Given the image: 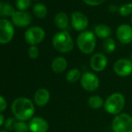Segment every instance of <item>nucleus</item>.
<instances>
[{"mask_svg":"<svg viewBox=\"0 0 132 132\" xmlns=\"http://www.w3.org/2000/svg\"><path fill=\"white\" fill-rule=\"evenodd\" d=\"M11 110L13 116L18 120L26 122L34 117L35 106L30 99L19 97L13 102Z\"/></svg>","mask_w":132,"mask_h":132,"instance_id":"f257e3e1","label":"nucleus"},{"mask_svg":"<svg viewBox=\"0 0 132 132\" xmlns=\"http://www.w3.org/2000/svg\"><path fill=\"white\" fill-rule=\"evenodd\" d=\"M52 44L54 49L60 53H69L74 48L73 39L66 30L55 34L52 39Z\"/></svg>","mask_w":132,"mask_h":132,"instance_id":"f03ea898","label":"nucleus"},{"mask_svg":"<svg viewBox=\"0 0 132 132\" xmlns=\"http://www.w3.org/2000/svg\"><path fill=\"white\" fill-rule=\"evenodd\" d=\"M76 43L82 53L85 54H92L96 48V35L90 30H84L78 36Z\"/></svg>","mask_w":132,"mask_h":132,"instance_id":"7ed1b4c3","label":"nucleus"},{"mask_svg":"<svg viewBox=\"0 0 132 132\" xmlns=\"http://www.w3.org/2000/svg\"><path fill=\"white\" fill-rule=\"evenodd\" d=\"M125 106V97L120 93H114L107 97L104 102L105 110L111 115L120 113Z\"/></svg>","mask_w":132,"mask_h":132,"instance_id":"20e7f679","label":"nucleus"},{"mask_svg":"<svg viewBox=\"0 0 132 132\" xmlns=\"http://www.w3.org/2000/svg\"><path fill=\"white\" fill-rule=\"evenodd\" d=\"M113 132H132V117L126 113L115 116L112 121Z\"/></svg>","mask_w":132,"mask_h":132,"instance_id":"39448f33","label":"nucleus"},{"mask_svg":"<svg viewBox=\"0 0 132 132\" xmlns=\"http://www.w3.org/2000/svg\"><path fill=\"white\" fill-rule=\"evenodd\" d=\"M45 37V31L40 27H31L27 29L24 34L25 40L30 46H36L41 43Z\"/></svg>","mask_w":132,"mask_h":132,"instance_id":"423d86ee","label":"nucleus"},{"mask_svg":"<svg viewBox=\"0 0 132 132\" xmlns=\"http://www.w3.org/2000/svg\"><path fill=\"white\" fill-rule=\"evenodd\" d=\"M13 24L6 19H0V44H6L14 37Z\"/></svg>","mask_w":132,"mask_h":132,"instance_id":"0eeeda50","label":"nucleus"},{"mask_svg":"<svg viewBox=\"0 0 132 132\" xmlns=\"http://www.w3.org/2000/svg\"><path fill=\"white\" fill-rule=\"evenodd\" d=\"M100 79L93 72H86L82 75L80 84L83 89L88 92H94L100 86Z\"/></svg>","mask_w":132,"mask_h":132,"instance_id":"6e6552de","label":"nucleus"},{"mask_svg":"<svg viewBox=\"0 0 132 132\" xmlns=\"http://www.w3.org/2000/svg\"><path fill=\"white\" fill-rule=\"evenodd\" d=\"M113 72L120 77H127L132 74V61L130 59L120 58L113 64Z\"/></svg>","mask_w":132,"mask_h":132,"instance_id":"1a4fd4ad","label":"nucleus"},{"mask_svg":"<svg viewBox=\"0 0 132 132\" xmlns=\"http://www.w3.org/2000/svg\"><path fill=\"white\" fill-rule=\"evenodd\" d=\"M108 60L106 55L103 53L94 54L89 61V64L92 70L96 72H103L107 66Z\"/></svg>","mask_w":132,"mask_h":132,"instance_id":"9d476101","label":"nucleus"},{"mask_svg":"<svg viewBox=\"0 0 132 132\" xmlns=\"http://www.w3.org/2000/svg\"><path fill=\"white\" fill-rule=\"evenodd\" d=\"M71 23L72 27L77 31H84L88 25L89 20L86 15L80 12H74L71 16Z\"/></svg>","mask_w":132,"mask_h":132,"instance_id":"9b49d317","label":"nucleus"},{"mask_svg":"<svg viewBox=\"0 0 132 132\" xmlns=\"http://www.w3.org/2000/svg\"><path fill=\"white\" fill-rule=\"evenodd\" d=\"M12 23L18 27H26L31 23V15L26 11H16L11 17Z\"/></svg>","mask_w":132,"mask_h":132,"instance_id":"f8f14e48","label":"nucleus"},{"mask_svg":"<svg viewBox=\"0 0 132 132\" xmlns=\"http://www.w3.org/2000/svg\"><path fill=\"white\" fill-rule=\"evenodd\" d=\"M118 40L123 44H128L132 42V27L128 24H122L119 26L116 31Z\"/></svg>","mask_w":132,"mask_h":132,"instance_id":"ddd939ff","label":"nucleus"},{"mask_svg":"<svg viewBox=\"0 0 132 132\" xmlns=\"http://www.w3.org/2000/svg\"><path fill=\"white\" fill-rule=\"evenodd\" d=\"M28 126L30 132H47L49 129L47 121L40 117H34L30 120Z\"/></svg>","mask_w":132,"mask_h":132,"instance_id":"4468645a","label":"nucleus"},{"mask_svg":"<svg viewBox=\"0 0 132 132\" xmlns=\"http://www.w3.org/2000/svg\"><path fill=\"white\" fill-rule=\"evenodd\" d=\"M51 99L50 92L45 88H40L38 89L34 96V100L35 104L37 106L43 107L46 106Z\"/></svg>","mask_w":132,"mask_h":132,"instance_id":"2eb2a0df","label":"nucleus"},{"mask_svg":"<svg viewBox=\"0 0 132 132\" xmlns=\"http://www.w3.org/2000/svg\"><path fill=\"white\" fill-rule=\"evenodd\" d=\"M68 67V61L64 57H57L51 62V69L54 72L60 74L64 72Z\"/></svg>","mask_w":132,"mask_h":132,"instance_id":"dca6fc26","label":"nucleus"},{"mask_svg":"<svg viewBox=\"0 0 132 132\" xmlns=\"http://www.w3.org/2000/svg\"><path fill=\"white\" fill-rule=\"evenodd\" d=\"M94 34L96 37L101 39H107L112 34L110 27L106 24H98L94 27Z\"/></svg>","mask_w":132,"mask_h":132,"instance_id":"f3484780","label":"nucleus"},{"mask_svg":"<svg viewBox=\"0 0 132 132\" xmlns=\"http://www.w3.org/2000/svg\"><path fill=\"white\" fill-rule=\"evenodd\" d=\"M69 23V16L66 13H58L57 14H56L54 17V23L58 29L64 30L65 29L68 28Z\"/></svg>","mask_w":132,"mask_h":132,"instance_id":"a211bd4d","label":"nucleus"},{"mask_svg":"<svg viewBox=\"0 0 132 132\" xmlns=\"http://www.w3.org/2000/svg\"><path fill=\"white\" fill-rule=\"evenodd\" d=\"M82 75V74L79 69H72L66 74V80L69 83H75L81 79Z\"/></svg>","mask_w":132,"mask_h":132,"instance_id":"6ab92c4d","label":"nucleus"},{"mask_svg":"<svg viewBox=\"0 0 132 132\" xmlns=\"http://www.w3.org/2000/svg\"><path fill=\"white\" fill-rule=\"evenodd\" d=\"M104 102L105 101H103V98L97 95L91 96L88 99V105L91 109L93 110H98L103 107L104 106Z\"/></svg>","mask_w":132,"mask_h":132,"instance_id":"aec40b11","label":"nucleus"},{"mask_svg":"<svg viewBox=\"0 0 132 132\" xmlns=\"http://www.w3.org/2000/svg\"><path fill=\"white\" fill-rule=\"evenodd\" d=\"M33 13L37 18L43 19L47 14V9L44 4L37 3L33 7Z\"/></svg>","mask_w":132,"mask_h":132,"instance_id":"412c9836","label":"nucleus"},{"mask_svg":"<svg viewBox=\"0 0 132 132\" xmlns=\"http://www.w3.org/2000/svg\"><path fill=\"white\" fill-rule=\"evenodd\" d=\"M15 10L13 7V6L9 3H3L2 10L0 12V16L2 17H10L13 16V15L15 13Z\"/></svg>","mask_w":132,"mask_h":132,"instance_id":"4be33fe9","label":"nucleus"},{"mask_svg":"<svg viewBox=\"0 0 132 132\" xmlns=\"http://www.w3.org/2000/svg\"><path fill=\"white\" fill-rule=\"evenodd\" d=\"M103 48L106 53L110 54L113 52L116 49V42L113 38H107L104 40L103 43Z\"/></svg>","mask_w":132,"mask_h":132,"instance_id":"5701e85b","label":"nucleus"},{"mask_svg":"<svg viewBox=\"0 0 132 132\" xmlns=\"http://www.w3.org/2000/svg\"><path fill=\"white\" fill-rule=\"evenodd\" d=\"M119 13L122 16H128L132 14V3H126L119 8Z\"/></svg>","mask_w":132,"mask_h":132,"instance_id":"b1692460","label":"nucleus"},{"mask_svg":"<svg viewBox=\"0 0 132 132\" xmlns=\"http://www.w3.org/2000/svg\"><path fill=\"white\" fill-rule=\"evenodd\" d=\"M31 4V0H16V8L20 11L27 10Z\"/></svg>","mask_w":132,"mask_h":132,"instance_id":"393cba45","label":"nucleus"},{"mask_svg":"<svg viewBox=\"0 0 132 132\" xmlns=\"http://www.w3.org/2000/svg\"><path fill=\"white\" fill-rule=\"evenodd\" d=\"M29 130H30L29 126L26 122L20 121V120L16 122L15 128H14L15 132H28Z\"/></svg>","mask_w":132,"mask_h":132,"instance_id":"a878e982","label":"nucleus"},{"mask_svg":"<svg viewBox=\"0 0 132 132\" xmlns=\"http://www.w3.org/2000/svg\"><path fill=\"white\" fill-rule=\"evenodd\" d=\"M17 121H18V120L15 117L8 118L5 121V127H6V130H8V131L14 130V128H15V126H16V123Z\"/></svg>","mask_w":132,"mask_h":132,"instance_id":"bb28decb","label":"nucleus"},{"mask_svg":"<svg viewBox=\"0 0 132 132\" xmlns=\"http://www.w3.org/2000/svg\"><path fill=\"white\" fill-rule=\"evenodd\" d=\"M28 55L32 59H36L39 56V49L37 46H30L28 49Z\"/></svg>","mask_w":132,"mask_h":132,"instance_id":"cd10ccee","label":"nucleus"},{"mask_svg":"<svg viewBox=\"0 0 132 132\" xmlns=\"http://www.w3.org/2000/svg\"><path fill=\"white\" fill-rule=\"evenodd\" d=\"M82 1L89 6H96L101 5L106 1V0H82Z\"/></svg>","mask_w":132,"mask_h":132,"instance_id":"c85d7f7f","label":"nucleus"},{"mask_svg":"<svg viewBox=\"0 0 132 132\" xmlns=\"http://www.w3.org/2000/svg\"><path fill=\"white\" fill-rule=\"evenodd\" d=\"M7 101L6 100L3 96L0 95V113L4 111L6 108H7Z\"/></svg>","mask_w":132,"mask_h":132,"instance_id":"c756f323","label":"nucleus"},{"mask_svg":"<svg viewBox=\"0 0 132 132\" xmlns=\"http://www.w3.org/2000/svg\"><path fill=\"white\" fill-rule=\"evenodd\" d=\"M109 10H110V12L114 13V12H116L117 10H118V8H117L115 5H110V6H109Z\"/></svg>","mask_w":132,"mask_h":132,"instance_id":"7c9ffc66","label":"nucleus"},{"mask_svg":"<svg viewBox=\"0 0 132 132\" xmlns=\"http://www.w3.org/2000/svg\"><path fill=\"white\" fill-rule=\"evenodd\" d=\"M5 123V117L4 115L0 113V127L3 126V124Z\"/></svg>","mask_w":132,"mask_h":132,"instance_id":"2f4dec72","label":"nucleus"},{"mask_svg":"<svg viewBox=\"0 0 132 132\" xmlns=\"http://www.w3.org/2000/svg\"><path fill=\"white\" fill-rule=\"evenodd\" d=\"M2 7H3V3L0 2V12H1V10H2Z\"/></svg>","mask_w":132,"mask_h":132,"instance_id":"473e14b6","label":"nucleus"},{"mask_svg":"<svg viewBox=\"0 0 132 132\" xmlns=\"http://www.w3.org/2000/svg\"><path fill=\"white\" fill-rule=\"evenodd\" d=\"M0 132H10V131H8V130H0Z\"/></svg>","mask_w":132,"mask_h":132,"instance_id":"72a5a7b5","label":"nucleus"},{"mask_svg":"<svg viewBox=\"0 0 132 132\" xmlns=\"http://www.w3.org/2000/svg\"><path fill=\"white\" fill-rule=\"evenodd\" d=\"M130 61H132V56H131V58H130Z\"/></svg>","mask_w":132,"mask_h":132,"instance_id":"f704fd0d","label":"nucleus"},{"mask_svg":"<svg viewBox=\"0 0 132 132\" xmlns=\"http://www.w3.org/2000/svg\"><path fill=\"white\" fill-rule=\"evenodd\" d=\"M131 23H132V19H131Z\"/></svg>","mask_w":132,"mask_h":132,"instance_id":"c9c22d12","label":"nucleus"}]
</instances>
